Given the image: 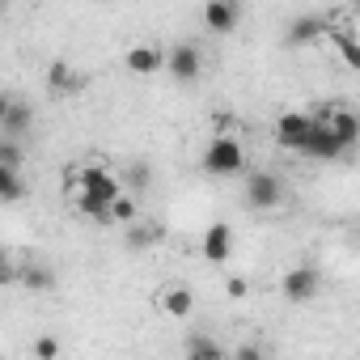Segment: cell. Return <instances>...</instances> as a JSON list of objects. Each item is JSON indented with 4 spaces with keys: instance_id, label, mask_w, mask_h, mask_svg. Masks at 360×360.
<instances>
[{
    "instance_id": "cell-12",
    "label": "cell",
    "mask_w": 360,
    "mask_h": 360,
    "mask_svg": "<svg viewBox=\"0 0 360 360\" xmlns=\"http://www.w3.org/2000/svg\"><path fill=\"white\" fill-rule=\"evenodd\" d=\"M123 64H127V72H136V77H153L157 68H165V51L140 43V47H131V51L123 56Z\"/></svg>"
},
{
    "instance_id": "cell-18",
    "label": "cell",
    "mask_w": 360,
    "mask_h": 360,
    "mask_svg": "<svg viewBox=\"0 0 360 360\" xmlns=\"http://www.w3.org/2000/svg\"><path fill=\"white\" fill-rule=\"evenodd\" d=\"M26 195V187H22V169H0V200L5 204H18Z\"/></svg>"
},
{
    "instance_id": "cell-7",
    "label": "cell",
    "mask_w": 360,
    "mask_h": 360,
    "mask_svg": "<svg viewBox=\"0 0 360 360\" xmlns=\"http://www.w3.org/2000/svg\"><path fill=\"white\" fill-rule=\"evenodd\" d=\"M200 250H204V263H229V255H233V229L225 225V221H217V225H208L204 229V242H200Z\"/></svg>"
},
{
    "instance_id": "cell-11",
    "label": "cell",
    "mask_w": 360,
    "mask_h": 360,
    "mask_svg": "<svg viewBox=\"0 0 360 360\" xmlns=\"http://www.w3.org/2000/svg\"><path fill=\"white\" fill-rule=\"evenodd\" d=\"M322 34H330V22L326 18H314V13H301L288 22V43L301 47V43H318Z\"/></svg>"
},
{
    "instance_id": "cell-10",
    "label": "cell",
    "mask_w": 360,
    "mask_h": 360,
    "mask_svg": "<svg viewBox=\"0 0 360 360\" xmlns=\"http://www.w3.org/2000/svg\"><path fill=\"white\" fill-rule=\"evenodd\" d=\"M238 22H242V9L233 5V0H212V5H204V26L212 34H229Z\"/></svg>"
},
{
    "instance_id": "cell-9",
    "label": "cell",
    "mask_w": 360,
    "mask_h": 360,
    "mask_svg": "<svg viewBox=\"0 0 360 360\" xmlns=\"http://www.w3.org/2000/svg\"><path fill=\"white\" fill-rule=\"evenodd\" d=\"M339 153H343V148H339L335 131L326 127V119H318L314 131H309V140H305V148H301V157H309V161H335Z\"/></svg>"
},
{
    "instance_id": "cell-16",
    "label": "cell",
    "mask_w": 360,
    "mask_h": 360,
    "mask_svg": "<svg viewBox=\"0 0 360 360\" xmlns=\"http://www.w3.org/2000/svg\"><path fill=\"white\" fill-rule=\"evenodd\" d=\"M110 221L123 225V229H131V225L140 221V200H136V195H119L115 208H110Z\"/></svg>"
},
{
    "instance_id": "cell-26",
    "label": "cell",
    "mask_w": 360,
    "mask_h": 360,
    "mask_svg": "<svg viewBox=\"0 0 360 360\" xmlns=\"http://www.w3.org/2000/svg\"><path fill=\"white\" fill-rule=\"evenodd\" d=\"M187 360H200V356H187Z\"/></svg>"
},
{
    "instance_id": "cell-22",
    "label": "cell",
    "mask_w": 360,
    "mask_h": 360,
    "mask_svg": "<svg viewBox=\"0 0 360 360\" xmlns=\"http://www.w3.org/2000/svg\"><path fill=\"white\" fill-rule=\"evenodd\" d=\"M60 356V339L56 335H39L34 339V360H56Z\"/></svg>"
},
{
    "instance_id": "cell-25",
    "label": "cell",
    "mask_w": 360,
    "mask_h": 360,
    "mask_svg": "<svg viewBox=\"0 0 360 360\" xmlns=\"http://www.w3.org/2000/svg\"><path fill=\"white\" fill-rule=\"evenodd\" d=\"M233 360H267V356H263V347H259V343H242Z\"/></svg>"
},
{
    "instance_id": "cell-13",
    "label": "cell",
    "mask_w": 360,
    "mask_h": 360,
    "mask_svg": "<svg viewBox=\"0 0 360 360\" xmlns=\"http://www.w3.org/2000/svg\"><path fill=\"white\" fill-rule=\"evenodd\" d=\"M157 305H161V314H169V318H187V314L195 309V297H191V288H183V284H169V288L157 292Z\"/></svg>"
},
{
    "instance_id": "cell-14",
    "label": "cell",
    "mask_w": 360,
    "mask_h": 360,
    "mask_svg": "<svg viewBox=\"0 0 360 360\" xmlns=\"http://www.w3.org/2000/svg\"><path fill=\"white\" fill-rule=\"evenodd\" d=\"M330 43H335V51H339V60L352 68V72H360V39L352 34V30H339V26H330V34H326Z\"/></svg>"
},
{
    "instance_id": "cell-24",
    "label": "cell",
    "mask_w": 360,
    "mask_h": 360,
    "mask_svg": "<svg viewBox=\"0 0 360 360\" xmlns=\"http://www.w3.org/2000/svg\"><path fill=\"white\" fill-rule=\"evenodd\" d=\"M225 292H229V297H238V301H242V297H246V292H250V284H246V280H242V276H229V280H225Z\"/></svg>"
},
{
    "instance_id": "cell-17",
    "label": "cell",
    "mask_w": 360,
    "mask_h": 360,
    "mask_svg": "<svg viewBox=\"0 0 360 360\" xmlns=\"http://www.w3.org/2000/svg\"><path fill=\"white\" fill-rule=\"evenodd\" d=\"M22 284H26L30 292H47V288H56V276H51V267L30 263V267H22Z\"/></svg>"
},
{
    "instance_id": "cell-27",
    "label": "cell",
    "mask_w": 360,
    "mask_h": 360,
    "mask_svg": "<svg viewBox=\"0 0 360 360\" xmlns=\"http://www.w3.org/2000/svg\"><path fill=\"white\" fill-rule=\"evenodd\" d=\"M356 339H360V330H356Z\"/></svg>"
},
{
    "instance_id": "cell-1",
    "label": "cell",
    "mask_w": 360,
    "mask_h": 360,
    "mask_svg": "<svg viewBox=\"0 0 360 360\" xmlns=\"http://www.w3.org/2000/svg\"><path fill=\"white\" fill-rule=\"evenodd\" d=\"M200 165H204L208 178H246L250 174L246 169L250 161H246V148H242L238 136H212V144L204 148Z\"/></svg>"
},
{
    "instance_id": "cell-23",
    "label": "cell",
    "mask_w": 360,
    "mask_h": 360,
    "mask_svg": "<svg viewBox=\"0 0 360 360\" xmlns=\"http://www.w3.org/2000/svg\"><path fill=\"white\" fill-rule=\"evenodd\" d=\"M127 183H131V191H136V195H140V191H148V183H153V174H148V165H144V161L127 169Z\"/></svg>"
},
{
    "instance_id": "cell-19",
    "label": "cell",
    "mask_w": 360,
    "mask_h": 360,
    "mask_svg": "<svg viewBox=\"0 0 360 360\" xmlns=\"http://www.w3.org/2000/svg\"><path fill=\"white\" fill-rule=\"evenodd\" d=\"M157 242V225H144V221H136L131 229H127V246L131 250H148Z\"/></svg>"
},
{
    "instance_id": "cell-3",
    "label": "cell",
    "mask_w": 360,
    "mask_h": 360,
    "mask_svg": "<svg viewBox=\"0 0 360 360\" xmlns=\"http://www.w3.org/2000/svg\"><path fill=\"white\" fill-rule=\"evenodd\" d=\"M280 292H284L292 305H309V301L322 292V271H318L314 263H297V267H288V271H284Z\"/></svg>"
},
{
    "instance_id": "cell-4",
    "label": "cell",
    "mask_w": 360,
    "mask_h": 360,
    "mask_svg": "<svg viewBox=\"0 0 360 360\" xmlns=\"http://www.w3.org/2000/svg\"><path fill=\"white\" fill-rule=\"evenodd\" d=\"M165 68H169V77H174L178 85H195V81L204 77V51H200L195 43H178V47H169Z\"/></svg>"
},
{
    "instance_id": "cell-20",
    "label": "cell",
    "mask_w": 360,
    "mask_h": 360,
    "mask_svg": "<svg viewBox=\"0 0 360 360\" xmlns=\"http://www.w3.org/2000/svg\"><path fill=\"white\" fill-rule=\"evenodd\" d=\"M0 169H22V144L0 140Z\"/></svg>"
},
{
    "instance_id": "cell-5",
    "label": "cell",
    "mask_w": 360,
    "mask_h": 360,
    "mask_svg": "<svg viewBox=\"0 0 360 360\" xmlns=\"http://www.w3.org/2000/svg\"><path fill=\"white\" fill-rule=\"evenodd\" d=\"M314 115H305V110H284L280 119H276V144L280 148H288V153H301L305 148V140H309V131H314Z\"/></svg>"
},
{
    "instance_id": "cell-8",
    "label": "cell",
    "mask_w": 360,
    "mask_h": 360,
    "mask_svg": "<svg viewBox=\"0 0 360 360\" xmlns=\"http://www.w3.org/2000/svg\"><path fill=\"white\" fill-rule=\"evenodd\" d=\"M326 127L335 131V140H339L343 153L360 144V115H356V110H347V106H330V110H326Z\"/></svg>"
},
{
    "instance_id": "cell-2",
    "label": "cell",
    "mask_w": 360,
    "mask_h": 360,
    "mask_svg": "<svg viewBox=\"0 0 360 360\" xmlns=\"http://www.w3.org/2000/svg\"><path fill=\"white\" fill-rule=\"evenodd\" d=\"M284 204V183L271 169H250L246 174V208L250 212H276Z\"/></svg>"
},
{
    "instance_id": "cell-21",
    "label": "cell",
    "mask_w": 360,
    "mask_h": 360,
    "mask_svg": "<svg viewBox=\"0 0 360 360\" xmlns=\"http://www.w3.org/2000/svg\"><path fill=\"white\" fill-rule=\"evenodd\" d=\"M191 356H200V360H225V352H221L208 335H195V339H191Z\"/></svg>"
},
{
    "instance_id": "cell-6",
    "label": "cell",
    "mask_w": 360,
    "mask_h": 360,
    "mask_svg": "<svg viewBox=\"0 0 360 360\" xmlns=\"http://www.w3.org/2000/svg\"><path fill=\"white\" fill-rule=\"evenodd\" d=\"M30 127H34V110L26 102H18V98L0 102V140H22Z\"/></svg>"
},
{
    "instance_id": "cell-15",
    "label": "cell",
    "mask_w": 360,
    "mask_h": 360,
    "mask_svg": "<svg viewBox=\"0 0 360 360\" xmlns=\"http://www.w3.org/2000/svg\"><path fill=\"white\" fill-rule=\"evenodd\" d=\"M47 85H51V94H77V89H81V77H77L72 64L56 60V64L47 68Z\"/></svg>"
}]
</instances>
